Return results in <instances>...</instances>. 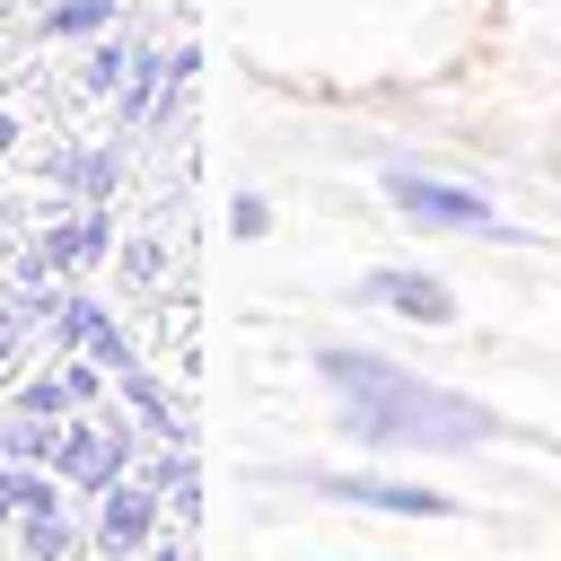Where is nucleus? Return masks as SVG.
<instances>
[{
    "instance_id": "1",
    "label": "nucleus",
    "mask_w": 561,
    "mask_h": 561,
    "mask_svg": "<svg viewBox=\"0 0 561 561\" xmlns=\"http://www.w3.org/2000/svg\"><path fill=\"white\" fill-rule=\"evenodd\" d=\"M324 386L342 394V430L368 438V447H482L500 421L447 386H421L412 368L394 359H368V351H316Z\"/></svg>"
},
{
    "instance_id": "10",
    "label": "nucleus",
    "mask_w": 561,
    "mask_h": 561,
    "mask_svg": "<svg viewBox=\"0 0 561 561\" xmlns=\"http://www.w3.org/2000/svg\"><path fill=\"white\" fill-rule=\"evenodd\" d=\"M70 552H79V526L61 508H35L26 517V561H70Z\"/></svg>"
},
{
    "instance_id": "22",
    "label": "nucleus",
    "mask_w": 561,
    "mask_h": 561,
    "mask_svg": "<svg viewBox=\"0 0 561 561\" xmlns=\"http://www.w3.org/2000/svg\"><path fill=\"white\" fill-rule=\"evenodd\" d=\"M9 149H18V114L0 105V158H9Z\"/></svg>"
},
{
    "instance_id": "2",
    "label": "nucleus",
    "mask_w": 561,
    "mask_h": 561,
    "mask_svg": "<svg viewBox=\"0 0 561 561\" xmlns=\"http://www.w3.org/2000/svg\"><path fill=\"white\" fill-rule=\"evenodd\" d=\"M386 193H394V210H403L412 228H491V202H482V193H465V184H438V175L394 167V175H386Z\"/></svg>"
},
{
    "instance_id": "3",
    "label": "nucleus",
    "mask_w": 561,
    "mask_h": 561,
    "mask_svg": "<svg viewBox=\"0 0 561 561\" xmlns=\"http://www.w3.org/2000/svg\"><path fill=\"white\" fill-rule=\"evenodd\" d=\"M123 430L114 421H70V438L53 447V473H61V491H105L114 473H123Z\"/></svg>"
},
{
    "instance_id": "21",
    "label": "nucleus",
    "mask_w": 561,
    "mask_h": 561,
    "mask_svg": "<svg viewBox=\"0 0 561 561\" xmlns=\"http://www.w3.org/2000/svg\"><path fill=\"white\" fill-rule=\"evenodd\" d=\"M35 508H61V482H44V473H26V517Z\"/></svg>"
},
{
    "instance_id": "9",
    "label": "nucleus",
    "mask_w": 561,
    "mask_h": 561,
    "mask_svg": "<svg viewBox=\"0 0 561 561\" xmlns=\"http://www.w3.org/2000/svg\"><path fill=\"white\" fill-rule=\"evenodd\" d=\"M70 403H96V368H61V377L18 394V412H70Z\"/></svg>"
},
{
    "instance_id": "12",
    "label": "nucleus",
    "mask_w": 561,
    "mask_h": 561,
    "mask_svg": "<svg viewBox=\"0 0 561 561\" xmlns=\"http://www.w3.org/2000/svg\"><path fill=\"white\" fill-rule=\"evenodd\" d=\"M105 18H114V0H61V9L44 18V26H53V35H96Z\"/></svg>"
},
{
    "instance_id": "20",
    "label": "nucleus",
    "mask_w": 561,
    "mask_h": 561,
    "mask_svg": "<svg viewBox=\"0 0 561 561\" xmlns=\"http://www.w3.org/2000/svg\"><path fill=\"white\" fill-rule=\"evenodd\" d=\"M123 272L131 280H158V245H123Z\"/></svg>"
},
{
    "instance_id": "7",
    "label": "nucleus",
    "mask_w": 561,
    "mask_h": 561,
    "mask_svg": "<svg viewBox=\"0 0 561 561\" xmlns=\"http://www.w3.org/2000/svg\"><path fill=\"white\" fill-rule=\"evenodd\" d=\"M359 298H368V307H394V316H421V324H447V289L421 280V272H368Z\"/></svg>"
},
{
    "instance_id": "16",
    "label": "nucleus",
    "mask_w": 561,
    "mask_h": 561,
    "mask_svg": "<svg viewBox=\"0 0 561 561\" xmlns=\"http://www.w3.org/2000/svg\"><path fill=\"white\" fill-rule=\"evenodd\" d=\"M53 447H61V438L44 430V412H26V421L9 430V456H53Z\"/></svg>"
},
{
    "instance_id": "17",
    "label": "nucleus",
    "mask_w": 561,
    "mask_h": 561,
    "mask_svg": "<svg viewBox=\"0 0 561 561\" xmlns=\"http://www.w3.org/2000/svg\"><path fill=\"white\" fill-rule=\"evenodd\" d=\"M272 228V202L263 193H237V237H263Z\"/></svg>"
},
{
    "instance_id": "11",
    "label": "nucleus",
    "mask_w": 561,
    "mask_h": 561,
    "mask_svg": "<svg viewBox=\"0 0 561 561\" xmlns=\"http://www.w3.org/2000/svg\"><path fill=\"white\" fill-rule=\"evenodd\" d=\"M114 175H123V167H114L105 149H79V158H61V184H70L79 202H105V193H114Z\"/></svg>"
},
{
    "instance_id": "19",
    "label": "nucleus",
    "mask_w": 561,
    "mask_h": 561,
    "mask_svg": "<svg viewBox=\"0 0 561 561\" xmlns=\"http://www.w3.org/2000/svg\"><path fill=\"white\" fill-rule=\"evenodd\" d=\"M18 333H26V307H0V368L18 359Z\"/></svg>"
},
{
    "instance_id": "4",
    "label": "nucleus",
    "mask_w": 561,
    "mask_h": 561,
    "mask_svg": "<svg viewBox=\"0 0 561 561\" xmlns=\"http://www.w3.org/2000/svg\"><path fill=\"white\" fill-rule=\"evenodd\" d=\"M53 333H61V351L79 342V351H88L96 368H131V359H140V351L123 342V324H114V316H105L96 298H61V307H53Z\"/></svg>"
},
{
    "instance_id": "14",
    "label": "nucleus",
    "mask_w": 561,
    "mask_h": 561,
    "mask_svg": "<svg viewBox=\"0 0 561 561\" xmlns=\"http://www.w3.org/2000/svg\"><path fill=\"white\" fill-rule=\"evenodd\" d=\"M123 403H131V412H140L149 430H175V412H167V394H158V386H149L140 368H123Z\"/></svg>"
},
{
    "instance_id": "18",
    "label": "nucleus",
    "mask_w": 561,
    "mask_h": 561,
    "mask_svg": "<svg viewBox=\"0 0 561 561\" xmlns=\"http://www.w3.org/2000/svg\"><path fill=\"white\" fill-rule=\"evenodd\" d=\"M0 517H26V473L0 465Z\"/></svg>"
},
{
    "instance_id": "6",
    "label": "nucleus",
    "mask_w": 561,
    "mask_h": 561,
    "mask_svg": "<svg viewBox=\"0 0 561 561\" xmlns=\"http://www.w3.org/2000/svg\"><path fill=\"white\" fill-rule=\"evenodd\" d=\"M316 491H333V500H359V508H403V517H438V508H447L438 491H412V482H386V473H324Z\"/></svg>"
},
{
    "instance_id": "13",
    "label": "nucleus",
    "mask_w": 561,
    "mask_h": 561,
    "mask_svg": "<svg viewBox=\"0 0 561 561\" xmlns=\"http://www.w3.org/2000/svg\"><path fill=\"white\" fill-rule=\"evenodd\" d=\"M158 79H167V70H158V61H149V53H140V79H131V88H123V123H131V131H140V123H149V114H158Z\"/></svg>"
},
{
    "instance_id": "5",
    "label": "nucleus",
    "mask_w": 561,
    "mask_h": 561,
    "mask_svg": "<svg viewBox=\"0 0 561 561\" xmlns=\"http://www.w3.org/2000/svg\"><path fill=\"white\" fill-rule=\"evenodd\" d=\"M149 526H158V491H149V482H105V517H96V543H105L114 561H131V552L149 543Z\"/></svg>"
},
{
    "instance_id": "8",
    "label": "nucleus",
    "mask_w": 561,
    "mask_h": 561,
    "mask_svg": "<svg viewBox=\"0 0 561 561\" xmlns=\"http://www.w3.org/2000/svg\"><path fill=\"white\" fill-rule=\"evenodd\" d=\"M105 254V210L88 202L79 219H61V228H44V263L53 272H79V263H96Z\"/></svg>"
},
{
    "instance_id": "15",
    "label": "nucleus",
    "mask_w": 561,
    "mask_h": 561,
    "mask_svg": "<svg viewBox=\"0 0 561 561\" xmlns=\"http://www.w3.org/2000/svg\"><path fill=\"white\" fill-rule=\"evenodd\" d=\"M123 70H131V61H123V53L105 44V53H88V70H79V88H88V96H105V88H114Z\"/></svg>"
}]
</instances>
